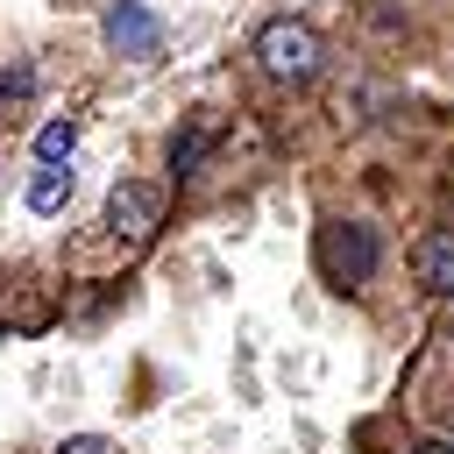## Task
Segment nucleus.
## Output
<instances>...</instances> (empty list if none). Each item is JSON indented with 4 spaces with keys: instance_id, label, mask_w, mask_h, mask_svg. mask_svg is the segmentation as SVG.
I'll return each instance as SVG.
<instances>
[{
    "instance_id": "1",
    "label": "nucleus",
    "mask_w": 454,
    "mask_h": 454,
    "mask_svg": "<svg viewBox=\"0 0 454 454\" xmlns=\"http://www.w3.org/2000/svg\"><path fill=\"white\" fill-rule=\"evenodd\" d=\"M255 64H262L270 78H284V85H305V78H319L326 43H319V28H312V21L277 14V21H262V28H255Z\"/></svg>"
},
{
    "instance_id": "2",
    "label": "nucleus",
    "mask_w": 454,
    "mask_h": 454,
    "mask_svg": "<svg viewBox=\"0 0 454 454\" xmlns=\"http://www.w3.org/2000/svg\"><path fill=\"white\" fill-rule=\"evenodd\" d=\"M376 227H355V220H340V227H326L319 234V262H326V277L340 284V291H355V284H369L376 277Z\"/></svg>"
},
{
    "instance_id": "3",
    "label": "nucleus",
    "mask_w": 454,
    "mask_h": 454,
    "mask_svg": "<svg viewBox=\"0 0 454 454\" xmlns=\"http://www.w3.org/2000/svg\"><path fill=\"white\" fill-rule=\"evenodd\" d=\"M106 227L128 241V248H142L156 227H163V184H142V177H121L114 192H106Z\"/></svg>"
},
{
    "instance_id": "4",
    "label": "nucleus",
    "mask_w": 454,
    "mask_h": 454,
    "mask_svg": "<svg viewBox=\"0 0 454 454\" xmlns=\"http://www.w3.org/2000/svg\"><path fill=\"white\" fill-rule=\"evenodd\" d=\"M99 28H106V43H114L121 57H156V50H163V21H156L142 0H114Z\"/></svg>"
},
{
    "instance_id": "5",
    "label": "nucleus",
    "mask_w": 454,
    "mask_h": 454,
    "mask_svg": "<svg viewBox=\"0 0 454 454\" xmlns=\"http://www.w3.org/2000/svg\"><path fill=\"white\" fill-rule=\"evenodd\" d=\"M411 270H419V284H426L433 298H454V227L426 234V241L411 248Z\"/></svg>"
},
{
    "instance_id": "6",
    "label": "nucleus",
    "mask_w": 454,
    "mask_h": 454,
    "mask_svg": "<svg viewBox=\"0 0 454 454\" xmlns=\"http://www.w3.org/2000/svg\"><path fill=\"white\" fill-rule=\"evenodd\" d=\"M64 199H71V170L43 163V170L28 177V213H64Z\"/></svg>"
},
{
    "instance_id": "7",
    "label": "nucleus",
    "mask_w": 454,
    "mask_h": 454,
    "mask_svg": "<svg viewBox=\"0 0 454 454\" xmlns=\"http://www.w3.org/2000/svg\"><path fill=\"white\" fill-rule=\"evenodd\" d=\"M71 149H78V121H71V114H64V121H43V135H35V156H43V163H64Z\"/></svg>"
},
{
    "instance_id": "8",
    "label": "nucleus",
    "mask_w": 454,
    "mask_h": 454,
    "mask_svg": "<svg viewBox=\"0 0 454 454\" xmlns=\"http://www.w3.org/2000/svg\"><path fill=\"white\" fill-rule=\"evenodd\" d=\"M206 142H213V135H206V128H192V135H184V142H170V170H177V177H184V170H192V163H199V156H206Z\"/></svg>"
},
{
    "instance_id": "9",
    "label": "nucleus",
    "mask_w": 454,
    "mask_h": 454,
    "mask_svg": "<svg viewBox=\"0 0 454 454\" xmlns=\"http://www.w3.org/2000/svg\"><path fill=\"white\" fill-rule=\"evenodd\" d=\"M57 454H114V440H99V433H78V440H64Z\"/></svg>"
},
{
    "instance_id": "10",
    "label": "nucleus",
    "mask_w": 454,
    "mask_h": 454,
    "mask_svg": "<svg viewBox=\"0 0 454 454\" xmlns=\"http://www.w3.org/2000/svg\"><path fill=\"white\" fill-rule=\"evenodd\" d=\"M7 92H28V71H0V99Z\"/></svg>"
},
{
    "instance_id": "11",
    "label": "nucleus",
    "mask_w": 454,
    "mask_h": 454,
    "mask_svg": "<svg viewBox=\"0 0 454 454\" xmlns=\"http://www.w3.org/2000/svg\"><path fill=\"white\" fill-rule=\"evenodd\" d=\"M411 454H454V447H447V440H419Z\"/></svg>"
}]
</instances>
